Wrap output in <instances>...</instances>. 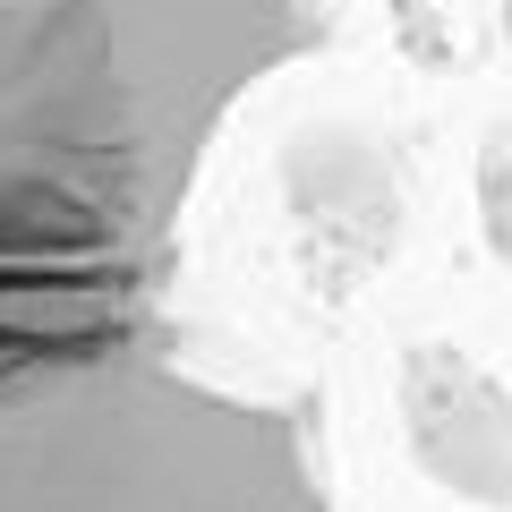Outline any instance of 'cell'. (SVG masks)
Segmentation results:
<instances>
[{
    "label": "cell",
    "instance_id": "obj_1",
    "mask_svg": "<svg viewBox=\"0 0 512 512\" xmlns=\"http://www.w3.org/2000/svg\"><path fill=\"white\" fill-rule=\"evenodd\" d=\"M316 0H0V316L120 325Z\"/></svg>",
    "mask_w": 512,
    "mask_h": 512
},
{
    "label": "cell",
    "instance_id": "obj_2",
    "mask_svg": "<svg viewBox=\"0 0 512 512\" xmlns=\"http://www.w3.org/2000/svg\"><path fill=\"white\" fill-rule=\"evenodd\" d=\"M0 512H325L274 402L120 325L0 316Z\"/></svg>",
    "mask_w": 512,
    "mask_h": 512
},
{
    "label": "cell",
    "instance_id": "obj_3",
    "mask_svg": "<svg viewBox=\"0 0 512 512\" xmlns=\"http://www.w3.org/2000/svg\"><path fill=\"white\" fill-rule=\"evenodd\" d=\"M495 9H504V35H512V0H495Z\"/></svg>",
    "mask_w": 512,
    "mask_h": 512
}]
</instances>
